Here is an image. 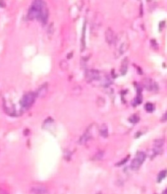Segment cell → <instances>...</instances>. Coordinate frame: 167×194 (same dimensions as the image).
<instances>
[{
	"instance_id": "obj_11",
	"label": "cell",
	"mask_w": 167,
	"mask_h": 194,
	"mask_svg": "<svg viewBox=\"0 0 167 194\" xmlns=\"http://www.w3.org/2000/svg\"><path fill=\"white\" fill-rule=\"evenodd\" d=\"M99 132H100V135L101 136H103V137H107V126L103 124V125H101L100 126V128H99Z\"/></svg>"
},
{
	"instance_id": "obj_14",
	"label": "cell",
	"mask_w": 167,
	"mask_h": 194,
	"mask_svg": "<svg viewBox=\"0 0 167 194\" xmlns=\"http://www.w3.org/2000/svg\"><path fill=\"white\" fill-rule=\"evenodd\" d=\"M127 61H128V59H125L124 62H123V63H124V64H123V65H124V68H122V71H123L122 73H123V74L126 73V70H127Z\"/></svg>"
},
{
	"instance_id": "obj_12",
	"label": "cell",
	"mask_w": 167,
	"mask_h": 194,
	"mask_svg": "<svg viewBox=\"0 0 167 194\" xmlns=\"http://www.w3.org/2000/svg\"><path fill=\"white\" fill-rule=\"evenodd\" d=\"M166 176H167V170H162V171H160L159 174H158V177H157V181L160 182Z\"/></svg>"
},
{
	"instance_id": "obj_8",
	"label": "cell",
	"mask_w": 167,
	"mask_h": 194,
	"mask_svg": "<svg viewBox=\"0 0 167 194\" xmlns=\"http://www.w3.org/2000/svg\"><path fill=\"white\" fill-rule=\"evenodd\" d=\"M47 92H48V84H43L42 86L40 87L37 93V96L40 97V98H44L46 95H47Z\"/></svg>"
},
{
	"instance_id": "obj_2",
	"label": "cell",
	"mask_w": 167,
	"mask_h": 194,
	"mask_svg": "<svg viewBox=\"0 0 167 194\" xmlns=\"http://www.w3.org/2000/svg\"><path fill=\"white\" fill-rule=\"evenodd\" d=\"M37 98V94L36 93H31L29 92L27 94H25L23 96V98L21 100V106L23 109H29L31 105H34V101Z\"/></svg>"
},
{
	"instance_id": "obj_9",
	"label": "cell",
	"mask_w": 167,
	"mask_h": 194,
	"mask_svg": "<svg viewBox=\"0 0 167 194\" xmlns=\"http://www.w3.org/2000/svg\"><path fill=\"white\" fill-rule=\"evenodd\" d=\"M105 38H106V41H107V43L108 44H114V41H115V35H114V33L112 32L111 29H108L107 32H106V34H105Z\"/></svg>"
},
{
	"instance_id": "obj_1",
	"label": "cell",
	"mask_w": 167,
	"mask_h": 194,
	"mask_svg": "<svg viewBox=\"0 0 167 194\" xmlns=\"http://www.w3.org/2000/svg\"><path fill=\"white\" fill-rule=\"evenodd\" d=\"M28 17L31 20H37L45 24L48 19V9L45 2L42 0H34L29 9Z\"/></svg>"
},
{
	"instance_id": "obj_4",
	"label": "cell",
	"mask_w": 167,
	"mask_h": 194,
	"mask_svg": "<svg viewBox=\"0 0 167 194\" xmlns=\"http://www.w3.org/2000/svg\"><path fill=\"white\" fill-rule=\"evenodd\" d=\"M3 108H4V111H5V112L8 115H11V116H16V115H17V112H16L15 106H14V105H13L11 102L4 100V101H3Z\"/></svg>"
},
{
	"instance_id": "obj_6",
	"label": "cell",
	"mask_w": 167,
	"mask_h": 194,
	"mask_svg": "<svg viewBox=\"0 0 167 194\" xmlns=\"http://www.w3.org/2000/svg\"><path fill=\"white\" fill-rule=\"evenodd\" d=\"M92 125H91L85 131V133L83 134V136L80 139V144H85L86 142H88L89 139L92 138Z\"/></svg>"
},
{
	"instance_id": "obj_10",
	"label": "cell",
	"mask_w": 167,
	"mask_h": 194,
	"mask_svg": "<svg viewBox=\"0 0 167 194\" xmlns=\"http://www.w3.org/2000/svg\"><path fill=\"white\" fill-rule=\"evenodd\" d=\"M162 145H163V140H156L155 142V145H153V149L155 151H156L157 153H159L160 150L162 148Z\"/></svg>"
},
{
	"instance_id": "obj_5",
	"label": "cell",
	"mask_w": 167,
	"mask_h": 194,
	"mask_svg": "<svg viewBox=\"0 0 167 194\" xmlns=\"http://www.w3.org/2000/svg\"><path fill=\"white\" fill-rule=\"evenodd\" d=\"M86 79L89 82H94L100 79V73L97 70H88L86 72Z\"/></svg>"
},
{
	"instance_id": "obj_16",
	"label": "cell",
	"mask_w": 167,
	"mask_h": 194,
	"mask_svg": "<svg viewBox=\"0 0 167 194\" xmlns=\"http://www.w3.org/2000/svg\"><path fill=\"white\" fill-rule=\"evenodd\" d=\"M163 194H167V189L165 190V191H164V192H163Z\"/></svg>"
},
{
	"instance_id": "obj_7",
	"label": "cell",
	"mask_w": 167,
	"mask_h": 194,
	"mask_svg": "<svg viewBox=\"0 0 167 194\" xmlns=\"http://www.w3.org/2000/svg\"><path fill=\"white\" fill-rule=\"evenodd\" d=\"M30 194H46V188L43 185H34L31 188Z\"/></svg>"
},
{
	"instance_id": "obj_3",
	"label": "cell",
	"mask_w": 167,
	"mask_h": 194,
	"mask_svg": "<svg viewBox=\"0 0 167 194\" xmlns=\"http://www.w3.org/2000/svg\"><path fill=\"white\" fill-rule=\"evenodd\" d=\"M144 160H146V154H144V152H138L134 158L133 162H132V164H131L132 170H136L138 169H140V167L143 164Z\"/></svg>"
},
{
	"instance_id": "obj_15",
	"label": "cell",
	"mask_w": 167,
	"mask_h": 194,
	"mask_svg": "<svg viewBox=\"0 0 167 194\" xmlns=\"http://www.w3.org/2000/svg\"><path fill=\"white\" fill-rule=\"evenodd\" d=\"M166 120H167V112L163 115V117H162V121H166Z\"/></svg>"
},
{
	"instance_id": "obj_13",
	"label": "cell",
	"mask_w": 167,
	"mask_h": 194,
	"mask_svg": "<svg viewBox=\"0 0 167 194\" xmlns=\"http://www.w3.org/2000/svg\"><path fill=\"white\" fill-rule=\"evenodd\" d=\"M144 108H146V111H147L149 112H152L153 111V109H155V105H153L152 103H146Z\"/></svg>"
}]
</instances>
